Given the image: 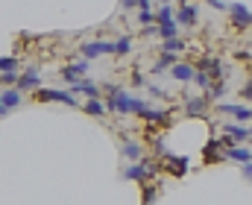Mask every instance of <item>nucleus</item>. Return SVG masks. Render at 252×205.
Listing matches in <instances>:
<instances>
[{"mask_svg":"<svg viewBox=\"0 0 252 205\" xmlns=\"http://www.w3.org/2000/svg\"><path fill=\"white\" fill-rule=\"evenodd\" d=\"M208 109H211V100H208L205 91H202L199 97H188V103H185V115H188V117H205Z\"/></svg>","mask_w":252,"mask_h":205,"instance_id":"nucleus-4","label":"nucleus"},{"mask_svg":"<svg viewBox=\"0 0 252 205\" xmlns=\"http://www.w3.org/2000/svg\"><path fill=\"white\" fill-rule=\"evenodd\" d=\"M85 73H88V62H73V65H64L62 68V79L67 85H73V82H79Z\"/></svg>","mask_w":252,"mask_h":205,"instance_id":"nucleus-10","label":"nucleus"},{"mask_svg":"<svg viewBox=\"0 0 252 205\" xmlns=\"http://www.w3.org/2000/svg\"><path fill=\"white\" fill-rule=\"evenodd\" d=\"M167 167H170L176 176H185V170H188V161H185V158H173V155H170V158H167Z\"/></svg>","mask_w":252,"mask_h":205,"instance_id":"nucleus-22","label":"nucleus"},{"mask_svg":"<svg viewBox=\"0 0 252 205\" xmlns=\"http://www.w3.org/2000/svg\"><path fill=\"white\" fill-rule=\"evenodd\" d=\"M217 112H220V115H232V117H238L241 123H250V120H252L250 106H235V103H217Z\"/></svg>","mask_w":252,"mask_h":205,"instance_id":"nucleus-7","label":"nucleus"},{"mask_svg":"<svg viewBox=\"0 0 252 205\" xmlns=\"http://www.w3.org/2000/svg\"><path fill=\"white\" fill-rule=\"evenodd\" d=\"M170 65H176V53H161L158 62L153 65V73H161V70H167Z\"/></svg>","mask_w":252,"mask_h":205,"instance_id":"nucleus-19","label":"nucleus"},{"mask_svg":"<svg viewBox=\"0 0 252 205\" xmlns=\"http://www.w3.org/2000/svg\"><path fill=\"white\" fill-rule=\"evenodd\" d=\"M21 68V59L18 56H0V73L3 70H18Z\"/></svg>","mask_w":252,"mask_h":205,"instance_id":"nucleus-23","label":"nucleus"},{"mask_svg":"<svg viewBox=\"0 0 252 205\" xmlns=\"http://www.w3.org/2000/svg\"><path fill=\"white\" fill-rule=\"evenodd\" d=\"M0 103H3L6 112H12V109H18V106L24 103V94H21L15 85H12V88H3V91H0Z\"/></svg>","mask_w":252,"mask_h":205,"instance_id":"nucleus-12","label":"nucleus"},{"mask_svg":"<svg viewBox=\"0 0 252 205\" xmlns=\"http://www.w3.org/2000/svg\"><path fill=\"white\" fill-rule=\"evenodd\" d=\"M190 82H196V85H199V91H208V85H211V76H208V73H202V70H196Z\"/></svg>","mask_w":252,"mask_h":205,"instance_id":"nucleus-24","label":"nucleus"},{"mask_svg":"<svg viewBox=\"0 0 252 205\" xmlns=\"http://www.w3.org/2000/svg\"><path fill=\"white\" fill-rule=\"evenodd\" d=\"M124 9H138V0H121Z\"/></svg>","mask_w":252,"mask_h":205,"instance_id":"nucleus-31","label":"nucleus"},{"mask_svg":"<svg viewBox=\"0 0 252 205\" xmlns=\"http://www.w3.org/2000/svg\"><path fill=\"white\" fill-rule=\"evenodd\" d=\"M220 155H223V158H232V161H241V164H247V161H252L250 146H238V144L220 146Z\"/></svg>","mask_w":252,"mask_h":205,"instance_id":"nucleus-9","label":"nucleus"},{"mask_svg":"<svg viewBox=\"0 0 252 205\" xmlns=\"http://www.w3.org/2000/svg\"><path fill=\"white\" fill-rule=\"evenodd\" d=\"M226 12L232 15V21H235V27H238V29H250V24H252L250 6H244V3H232Z\"/></svg>","mask_w":252,"mask_h":205,"instance_id":"nucleus-6","label":"nucleus"},{"mask_svg":"<svg viewBox=\"0 0 252 205\" xmlns=\"http://www.w3.org/2000/svg\"><path fill=\"white\" fill-rule=\"evenodd\" d=\"M244 176H247V182L252 179V161H247V164H244Z\"/></svg>","mask_w":252,"mask_h":205,"instance_id":"nucleus-32","label":"nucleus"},{"mask_svg":"<svg viewBox=\"0 0 252 205\" xmlns=\"http://www.w3.org/2000/svg\"><path fill=\"white\" fill-rule=\"evenodd\" d=\"M138 21L147 27V24H153V9H138Z\"/></svg>","mask_w":252,"mask_h":205,"instance_id":"nucleus-26","label":"nucleus"},{"mask_svg":"<svg viewBox=\"0 0 252 205\" xmlns=\"http://www.w3.org/2000/svg\"><path fill=\"white\" fill-rule=\"evenodd\" d=\"M112 47H115V53H112V56H126V53L132 50V35H121Z\"/></svg>","mask_w":252,"mask_h":205,"instance_id":"nucleus-20","label":"nucleus"},{"mask_svg":"<svg viewBox=\"0 0 252 205\" xmlns=\"http://www.w3.org/2000/svg\"><path fill=\"white\" fill-rule=\"evenodd\" d=\"M153 200H156V188H150V185H147V188H144V205H150Z\"/></svg>","mask_w":252,"mask_h":205,"instance_id":"nucleus-29","label":"nucleus"},{"mask_svg":"<svg viewBox=\"0 0 252 205\" xmlns=\"http://www.w3.org/2000/svg\"><path fill=\"white\" fill-rule=\"evenodd\" d=\"M132 85H135V88H144V85H147V79H144L141 73H135V76H132Z\"/></svg>","mask_w":252,"mask_h":205,"instance_id":"nucleus-30","label":"nucleus"},{"mask_svg":"<svg viewBox=\"0 0 252 205\" xmlns=\"http://www.w3.org/2000/svg\"><path fill=\"white\" fill-rule=\"evenodd\" d=\"M15 82H18V70H3V73H0V85H3V88H12Z\"/></svg>","mask_w":252,"mask_h":205,"instance_id":"nucleus-25","label":"nucleus"},{"mask_svg":"<svg viewBox=\"0 0 252 205\" xmlns=\"http://www.w3.org/2000/svg\"><path fill=\"white\" fill-rule=\"evenodd\" d=\"M121 152H124V158H129V164H135V161H141V158H144V146H141V144H135V141H124Z\"/></svg>","mask_w":252,"mask_h":205,"instance_id":"nucleus-15","label":"nucleus"},{"mask_svg":"<svg viewBox=\"0 0 252 205\" xmlns=\"http://www.w3.org/2000/svg\"><path fill=\"white\" fill-rule=\"evenodd\" d=\"M156 35H158V38H176V35H179V27H176V21L156 24Z\"/></svg>","mask_w":252,"mask_h":205,"instance_id":"nucleus-17","label":"nucleus"},{"mask_svg":"<svg viewBox=\"0 0 252 205\" xmlns=\"http://www.w3.org/2000/svg\"><path fill=\"white\" fill-rule=\"evenodd\" d=\"M193 73H196V68L188 65V62H176V65H170V76H173L176 82H190Z\"/></svg>","mask_w":252,"mask_h":205,"instance_id":"nucleus-14","label":"nucleus"},{"mask_svg":"<svg viewBox=\"0 0 252 205\" xmlns=\"http://www.w3.org/2000/svg\"><path fill=\"white\" fill-rule=\"evenodd\" d=\"M3 115H9V112H6V109H3V103H0V117H3Z\"/></svg>","mask_w":252,"mask_h":205,"instance_id":"nucleus-34","label":"nucleus"},{"mask_svg":"<svg viewBox=\"0 0 252 205\" xmlns=\"http://www.w3.org/2000/svg\"><path fill=\"white\" fill-rule=\"evenodd\" d=\"M205 3H211V6H214V9H220V12H223V9H226V6H223V3H220V0H205Z\"/></svg>","mask_w":252,"mask_h":205,"instance_id":"nucleus-33","label":"nucleus"},{"mask_svg":"<svg viewBox=\"0 0 252 205\" xmlns=\"http://www.w3.org/2000/svg\"><path fill=\"white\" fill-rule=\"evenodd\" d=\"M79 106H82V112H85V115H91V117H103V115H106V106H103V100H100V97L85 100V103H79Z\"/></svg>","mask_w":252,"mask_h":205,"instance_id":"nucleus-16","label":"nucleus"},{"mask_svg":"<svg viewBox=\"0 0 252 205\" xmlns=\"http://www.w3.org/2000/svg\"><path fill=\"white\" fill-rule=\"evenodd\" d=\"M167 21H173V6H158V12L153 15V24H167Z\"/></svg>","mask_w":252,"mask_h":205,"instance_id":"nucleus-21","label":"nucleus"},{"mask_svg":"<svg viewBox=\"0 0 252 205\" xmlns=\"http://www.w3.org/2000/svg\"><path fill=\"white\" fill-rule=\"evenodd\" d=\"M153 173H156V167H153V164H147V161L141 158V161H135V164H129V167H126V170H124V179L144 182V185H147V182L153 179Z\"/></svg>","mask_w":252,"mask_h":205,"instance_id":"nucleus-2","label":"nucleus"},{"mask_svg":"<svg viewBox=\"0 0 252 205\" xmlns=\"http://www.w3.org/2000/svg\"><path fill=\"white\" fill-rule=\"evenodd\" d=\"M70 94H82V97H88V100H94V97H100V85H94L91 79H79V82H73L70 85Z\"/></svg>","mask_w":252,"mask_h":205,"instance_id":"nucleus-11","label":"nucleus"},{"mask_svg":"<svg viewBox=\"0 0 252 205\" xmlns=\"http://www.w3.org/2000/svg\"><path fill=\"white\" fill-rule=\"evenodd\" d=\"M112 53H115L112 41H88V44H82V56H88V59H97V56H112Z\"/></svg>","mask_w":252,"mask_h":205,"instance_id":"nucleus-8","label":"nucleus"},{"mask_svg":"<svg viewBox=\"0 0 252 205\" xmlns=\"http://www.w3.org/2000/svg\"><path fill=\"white\" fill-rule=\"evenodd\" d=\"M223 135L226 138H232V141H247L250 144V126H241V123H223Z\"/></svg>","mask_w":252,"mask_h":205,"instance_id":"nucleus-13","label":"nucleus"},{"mask_svg":"<svg viewBox=\"0 0 252 205\" xmlns=\"http://www.w3.org/2000/svg\"><path fill=\"white\" fill-rule=\"evenodd\" d=\"M217 141H211V144H205V161H217Z\"/></svg>","mask_w":252,"mask_h":205,"instance_id":"nucleus-27","label":"nucleus"},{"mask_svg":"<svg viewBox=\"0 0 252 205\" xmlns=\"http://www.w3.org/2000/svg\"><path fill=\"white\" fill-rule=\"evenodd\" d=\"M161 53H185V41H182L179 35H176V38H164Z\"/></svg>","mask_w":252,"mask_h":205,"instance_id":"nucleus-18","label":"nucleus"},{"mask_svg":"<svg viewBox=\"0 0 252 205\" xmlns=\"http://www.w3.org/2000/svg\"><path fill=\"white\" fill-rule=\"evenodd\" d=\"M32 94H35V103H64V106H70V109H79V100H76V94H70V91H59V88H35Z\"/></svg>","mask_w":252,"mask_h":205,"instance_id":"nucleus-1","label":"nucleus"},{"mask_svg":"<svg viewBox=\"0 0 252 205\" xmlns=\"http://www.w3.org/2000/svg\"><path fill=\"white\" fill-rule=\"evenodd\" d=\"M241 97H244L247 103H250V100H252V85H250V79H247V82L241 85Z\"/></svg>","mask_w":252,"mask_h":205,"instance_id":"nucleus-28","label":"nucleus"},{"mask_svg":"<svg viewBox=\"0 0 252 205\" xmlns=\"http://www.w3.org/2000/svg\"><path fill=\"white\" fill-rule=\"evenodd\" d=\"M196 15H199V6H193V3H185V6H179L176 12H173V21H176V27H196Z\"/></svg>","mask_w":252,"mask_h":205,"instance_id":"nucleus-3","label":"nucleus"},{"mask_svg":"<svg viewBox=\"0 0 252 205\" xmlns=\"http://www.w3.org/2000/svg\"><path fill=\"white\" fill-rule=\"evenodd\" d=\"M38 82H41V73H38V68L32 65V68H27L24 73H18V82H15V88L24 94V91H35V88H38Z\"/></svg>","mask_w":252,"mask_h":205,"instance_id":"nucleus-5","label":"nucleus"}]
</instances>
